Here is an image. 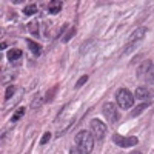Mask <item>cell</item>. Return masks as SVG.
<instances>
[{
    "label": "cell",
    "mask_w": 154,
    "mask_h": 154,
    "mask_svg": "<svg viewBox=\"0 0 154 154\" xmlns=\"http://www.w3.org/2000/svg\"><path fill=\"white\" fill-rule=\"evenodd\" d=\"M74 142L82 154H91L94 149V137L89 131H79L74 137Z\"/></svg>",
    "instance_id": "1"
},
{
    "label": "cell",
    "mask_w": 154,
    "mask_h": 154,
    "mask_svg": "<svg viewBox=\"0 0 154 154\" xmlns=\"http://www.w3.org/2000/svg\"><path fill=\"white\" fill-rule=\"evenodd\" d=\"M116 100H117V105L123 109H128L134 105V94L126 88H122L116 93Z\"/></svg>",
    "instance_id": "2"
},
{
    "label": "cell",
    "mask_w": 154,
    "mask_h": 154,
    "mask_svg": "<svg viewBox=\"0 0 154 154\" xmlns=\"http://www.w3.org/2000/svg\"><path fill=\"white\" fill-rule=\"evenodd\" d=\"M145 34H146V28H139V29H136V31L131 34L130 40H128V45H126L125 49H123V54H126V53H130V51H133L140 42L143 40Z\"/></svg>",
    "instance_id": "3"
},
{
    "label": "cell",
    "mask_w": 154,
    "mask_h": 154,
    "mask_svg": "<svg viewBox=\"0 0 154 154\" xmlns=\"http://www.w3.org/2000/svg\"><path fill=\"white\" fill-rule=\"evenodd\" d=\"M89 126H91V134L96 140H103L105 139L106 126H105L103 122H100L99 119H93L91 123H89Z\"/></svg>",
    "instance_id": "4"
},
{
    "label": "cell",
    "mask_w": 154,
    "mask_h": 154,
    "mask_svg": "<svg viewBox=\"0 0 154 154\" xmlns=\"http://www.w3.org/2000/svg\"><path fill=\"white\" fill-rule=\"evenodd\" d=\"M102 112H103V116L109 122H112V123L120 119V114L117 111V106H116L114 103H111V102H106V103L102 106Z\"/></svg>",
    "instance_id": "5"
},
{
    "label": "cell",
    "mask_w": 154,
    "mask_h": 154,
    "mask_svg": "<svg viewBox=\"0 0 154 154\" xmlns=\"http://www.w3.org/2000/svg\"><path fill=\"white\" fill-rule=\"evenodd\" d=\"M112 142L117 145V146H122V148H130V146H134L139 143V139L137 137H123L120 134H114L112 136Z\"/></svg>",
    "instance_id": "6"
},
{
    "label": "cell",
    "mask_w": 154,
    "mask_h": 154,
    "mask_svg": "<svg viewBox=\"0 0 154 154\" xmlns=\"http://www.w3.org/2000/svg\"><path fill=\"white\" fill-rule=\"evenodd\" d=\"M134 99H139L140 102H148L149 100H152L154 99V91L152 89H149V88H146V86H139L136 91H134Z\"/></svg>",
    "instance_id": "7"
},
{
    "label": "cell",
    "mask_w": 154,
    "mask_h": 154,
    "mask_svg": "<svg viewBox=\"0 0 154 154\" xmlns=\"http://www.w3.org/2000/svg\"><path fill=\"white\" fill-rule=\"evenodd\" d=\"M8 60L9 62H16V60H19L20 57H22V51L19 49V48H12V49H9L8 51Z\"/></svg>",
    "instance_id": "8"
},
{
    "label": "cell",
    "mask_w": 154,
    "mask_h": 154,
    "mask_svg": "<svg viewBox=\"0 0 154 154\" xmlns=\"http://www.w3.org/2000/svg\"><path fill=\"white\" fill-rule=\"evenodd\" d=\"M143 80H145L148 85H154V63H151V66L148 68L146 74L143 75Z\"/></svg>",
    "instance_id": "9"
},
{
    "label": "cell",
    "mask_w": 154,
    "mask_h": 154,
    "mask_svg": "<svg viewBox=\"0 0 154 154\" xmlns=\"http://www.w3.org/2000/svg\"><path fill=\"white\" fill-rule=\"evenodd\" d=\"M151 60H145L142 65H140L139 68H137V77H143L145 74H146V71H148V68L151 66Z\"/></svg>",
    "instance_id": "10"
},
{
    "label": "cell",
    "mask_w": 154,
    "mask_h": 154,
    "mask_svg": "<svg viewBox=\"0 0 154 154\" xmlns=\"http://www.w3.org/2000/svg\"><path fill=\"white\" fill-rule=\"evenodd\" d=\"M62 2H51L49 3V6H48V12L49 14H57V12H60V9H62Z\"/></svg>",
    "instance_id": "11"
},
{
    "label": "cell",
    "mask_w": 154,
    "mask_h": 154,
    "mask_svg": "<svg viewBox=\"0 0 154 154\" xmlns=\"http://www.w3.org/2000/svg\"><path fill=\"white\" fill-rule=\"evenodd\" d=\"M28 46H29V49L32 51L34 56H40L42 48H40V45H38V43H35V42H32V40H28Z\"/></svg>",
    "instance_id": "12"
},
{
    "label": "cell",
    "mask_w": 154,
    "mask_h": 154,
    "mask_svg": "<svg viewBox=\"0 0 154 154\" xmlns=\"http://www.w3.org/2000/svg\"><path fill=\"white\" fill-rule=\"evenodd\" d=\"M35 12H37V5H35V3H31V5H28V6L23 8V14H25V16H34Z\"/></svg>",
    "instance_id": "13"
},
{
    "label": "cell",
    "mask_w": 154,
    "mask_h": 154,
    "mask_svg": "<svg viewBox=\"0 0 154 154\" xmlns=\"http://www.w3.org/2000/svg\"><path fill=\"white\" fill-rule=\"evenodd\" d=\"M148 105H149V103H146V102H145V103H142V105H139L136 109H133V112H131V117H136V116H139V114L142 112L143 109H146V108H148Z\"/></svg>",
    "instance_id": "14"
},
{
    "label": "cell",
    "mask_w": 154,
    "mask_h": 154,
    "mask_svg": "<svg viewBox=\"0 0 154 154\" xmlns=\"http://www.w3.org/2000/svg\"><path fill=\"white\" fill-rule=\"evenodd\" d=\"M14 93H16V86H14V85L8 86V88H6V93H5V99H6V100H9L12 96H14Z\"/></svg>",
    "instance_id": "15"
},
{
    "label": "cell",
    "mask_w": 154,
    "mask_h": 154,
    "mask_svg": "<svg viewBox=\"0 0 154 154\" xmlns=\"http://www.w3.org/2000/svg\"><path fill=\"white\" fill-rule=\"evenodd\" d=\"M25 114V108H20V109H17L16 112H14V116H12V122H17L19 119H22V116Z\"/></svg>",
    "instance_id": "16"
},
{
    "label": "cell",
    "mask_w": 154,
    "mask_h": 154,
    "mask_svg": "<svg viewBox=\"0 0 154 154\" xmlns=\"http://www.w3.org/2000/svg\"><path fill=\"white\" fill-rule=\"evenodd\" d=\"M28 28H29V31H31L32 34H35V35L38 34V28H37V23H35V22H31V23L28 25Z\"/></svg>",
    "instance_id": "17"
},
{
    "label": "cell",
    "mask_w": 154,
    "mask_h": 154,
    "mask_svg": "<svg viewBox=\"0 0 154 154\" xmlns=\"http://www.w3.org/2000/svg\"><path fill=\"white\" fill-rule=\"evenodd\" d=\"M49 139H51V133H48V131H46V133L43 134V137L40 139V143H42V145L48 143V142H49Z\"/></svg>",
    "instance_id": "18"
},
{
    "label": "cell",
    "mask_w": 154,
    "mask_h": 154,
    "mask_svg": "<svg viewBox=\"0 0 154 154\" xmlns=\"http://www.w3.org/2000/svg\"><path fill=\"white\" fill-rule=\"evenodd\" d=\"M86 80H88V75H82V77H80V80L75 83V88H80L82 85H85V83H86Z\"/></svg>",
    "instance_id": "19"
},
{
    "label": "cell",
    "mask_w": 154,
    "mask_h": 154,
    "mask_svg": "<svg viewBox=\"0 0 154 154\" xmlns=\"http://www.w3.org/2000/svg\"><path fill=\"white\" fill-rule=\"evenodd\" d=\"M74 34H75V29H74V28H72V29H71V32H69V34H66V35H65V37H63V42H68V40H69V38H71V37H72V35H74Z\"/></svg>",
    "instance_id": "20"
},
{
    "label": "cell",
    "mask_w": 154,
    "mask_h": 154,
    "mask_svg": "<svg viewBox=\"0 0 154 154\" xmlns=\"http://www.w3.org/2000/svg\"><path fill=\"white\" fill-rule=\"evenodd\" d=\"M69 154H82V152H80V149L77 148V146H72V148L69 149Z\"/></svg>",
    "instance_id": "21"
},
{
    "label": "cell",
    "mask_w": 154,
    "mask_h": 154,
    "mask_svg": "<svg viewBox=\"0 0 154 154\" xmlns=\"http://www.w3.org/2000/svg\"><path fill=\"white\" fill-rule=\"evenodd\" d=\"M131 154H142V152H140V151H134V152H131Z\"/></svg>",
    "instance_id": "22"
}]
</instances>
